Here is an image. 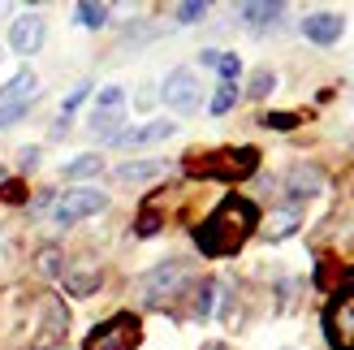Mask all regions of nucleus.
<instances>
[{"label": "nucleus", "instance_id": "5", "mask_svg": "<svg viewBox=\"0 0 354 350\" xmlns=\"http://www.w3.org/2000/svg\"><path fill=\"white\" fill-rule=\"evenodd\" d=\"M109 208V195H104L100 186H74L65 190V195H57V203H52V221L57 225H78L86 217H95Z\"/></svg>", "mask_w": 354, "mask_h": 350}, {"label": "nucleus", "instance_id": "25", "mask_svg": "<svg viewBox=\"0 0 354 350\" xmlns=\"http://www.w3.org/2000/svg\"><path fill=\"white\" fill-rule=\"evenodd\" d=\"M121 104H126V91H121V86H104L100 91V113H117Z\"/></svg>", "mask_w": 354, "mask_h": 350}, {"label": "nucleus", "instance_id": "21", "mask_svg": "<svg viewBox=\"0 0 354 350\" xmlns=\"http://www.w3.org/2000/svg\"><path fill=\"white\" fill-rule=\"evenodd\" d=\"M212 69L221 74V82H238V74H242V61L234 57V52H221V57H216V65H212Z\"/></svg>", "mask_w": 354, "mask_h": 350}, {"label": "nucleus", "instance_id": "33", "mask_svg": "<svg viewBox=\"0 0 354 350\" xmlns=\"http://www.w3.org/2000/svg\"><path fill=\"white\" fill-rule=\"evenodd\" d=\"M207 350H225V346H207Z\"/></svg>", "mask_w": 354, "mask_h": 350}, {"label": "nucleus", "instance_id": "28", "mask_svg": "<svg viewBox=\"0 0 354 350\" xmlns=\"http://www.w3.org/2000/svg\"><path fill=\"white\" fill-rule=\"evenodd\" d=\"M263 126H268V130H294L298 117L294 113H268V117H263Z\"/></svg>", "mask_w": 354, "mask_h": 350}, {"label": "nucleus", "instance_id": "26", "mask_svg": "<svg viewBox=\"0 0 354 350\" xmlns=\"http://www.w3.org/2000/svg\"><path fill=\"white\" fill-rule=\"evenodd\" d=\"M26 109H30V104H0V130H9L13 121H22Z\"/></svg>", "mask_w": 354, "mask_h": 350}, {"label": "nucleus", "instance_id": "6", "mask_svg": "<svg viewBox=\"0 0 354 350\" xmlns=\"http://www.w3.org/2000/svg\"><path fill=\"white\" fill-rule=\"evenodd\" d=\"M324 333L333 350H354V290H342L324 311Z\"/></svg>", "mask_w": 354, "mask_h": 350}, {"label": "nucleus", "instance_id": "15", "mask_svg": "<svg viewBox=\"0 0 354 350\" xmlns=\"http://www.w3.org/2000/svg\"><path fill=\"white\" fill-rule=\"evenodd\" d=\"M238 13H242L251 26H268V22H277V17L286 13V5H281V0H272V5H242Z\"/></svg>", "mask_w": 354, "mask_h": 350}, {"label": "nucleus", "instance_id": "8", "mask_svg": "<svg viewBox=\"0 0 354 350\" xmlns=\"http://www.w3.org/2000/svg\"><path fill=\"white\" fill-rule=\"evenodd\" d=\"M44 35H48L44 17H39V13H22V17L9 26V44H13L17 57H35V52L44 48Z\"/></svg>", "mask_w": 354, "mask_h": 350}, {"label": "nucleus", "instance_id": "24", "mask_svg": "<svg viewBox=\"0 0 354 350\" xmlns=\"http://www.w3.org/2000/svg\"><path fill=\"white\" fill-rule=\"evenodd\" d=\"M212 294H216V282H203L199 294H194V320H207L212 316Z\"/></svg>", "mask_w": 354, "mask_h": 350}, {"label": "nucleus", "instance_id": "29", "mask_svg": "<svg viewBox=\"0 0 354 350\" xmlns=\"http://www.w3.org/2000/svg\"><path fill=\"white\" fill-rule=\"evenodd\" d=\"M22 199H26L22 182H5V186H0V203H22Z\"/></svg>", "mask_w": 354, "mask_h": 350}, {"label": "nucleus", "instance_id": "9", "mask_svg": "<svg viewBox=\"0 0 354 350\" xmlns=\"http://www.w3.org/2000/svg\"><path fill=\"white\" fill-rule=\"evenodd\" d=\"M286 190H290V199H315V195H324V173L315 165H294L286 173Z\"/></svg>", "mask_w": 354, "mask_h": 350}, {"label": "nucleus", "instance_id": "7", "mask_svg": "<svg viewBox=\"0 0 354 350\" xmlns=\"http://www.w3.org/2000/svg\"><path fill=\"white\" fill-rule=\"evenodd\" d=\"M160 95H165L169 109L194 113L199 109V78H194V69H173V74L165 78V86H160Z\"/></svg>", "mask_w": 354, "mask_h": 350}, {"label": "nucleus", "instance_id": "2", "mask_svg": "<svg viewBox=\"0 0 354 350\" xmlns=\"http://www.w3.org/2000/svg\"><path fill=\"white\" fill-rule=\"evenodd\" d=\"M259 169V151L255 147H221V151H203V156H186V173L203 182H242Z\"/></svg>", "mask_w": 354, "mask_h": 350}, {"label": "nucleus", "instance_id": "32", "mask_svg": "<svg viewBox=\"0 0 354 350\" xmlns=\"http://www.w3.org/2000/svg\"><path fill=\"white\" fill-rule=\"evenodd\" d=\"M17 165H22V169H35V165H39V147H22V151H17Z\"/></svg>", "mask_w": 354, "mask_h": 350}, {"label": "nucleus", "instance_id": "30", "mask_svg": "<svg viewBox=\"0 0 354 350\" xmlns=\"http://www.w3.org/2000/svg\"><path fill=\"white\" fill-rule=\"evenodd\" d=\"M86 95H91V82H78V86H74V91H69V95H65V113H74V109H78V104H82Z\"/></svg>", "mask_w": 354, "mask_h": 350}, {"label": "nucleus", "instance_id": "16", "mask_svg": "<svg viewBox=\"0 0 354 350\" xmlns=\"http://www.w3.org/2000/svg\"><path fill=\"white\" fill-rule=\"evenodd\" d=\"M100 169H104V160H100L95 151H86V156H78V160H69V165H65V178L82 182V178H95Z\"/></svg>", "mask_w": 354, "mask_h": 350}, {"label": "nucleus", "instance_id": "11", "mask_svg": "<svg viewBox=\"0 0 354 350\" xmlns=\"http://www.w3.org/2000/svg\"><path fill=\"white\" fill-rule=\"evenodd\" d=\"M173 130H177L173 121H147V126H138V130H121L117 147H151V143H160V138H169Z\"/></svg>", "mask_w": 354, "mask_h": 350}, {"label": "nucleus", "instance_id": "4", "mask_svg": "<svg viewBox=\"0 0 354 350\" xmlns=\"http://www.w3.org/2000/svg\"><path fill=\"white\" fill-rule=\"evenodd\" d=\"M138 342H143V324H138V316L117 311V316H109L104 324H95L91 333H86L82 350H138Z\"/></svg>", "mask_w": 354, "mask_h": 350}, {"label": "nucleus", "instance_id": "18", "mask_svg": "<svg viewBox=\"0 0 354 350\" xmlns=\"http://www.w3.org/2000/svg\"><path fill=\"white\" fill-rule=\"evenodd\" d=\"M165 165L160 160H143V165H121L117 169V178L121 182H147V178H156V173H160Z\"/></svg>", "mask_w": 354, "mask_h": 350}, {"label": "nucleus", "instance_id": "12", "mask_svg": "<svg viewBox=\"0 0 354 350\" xmlns=\"http://www.w3.org/2000/svg\"><path fill=\"white\" fill-rule=\"evenodd\" d=\"M298 221H303V212H298V203H286V208H277V212L263 221V238L268 242H281V238H290L298 230Z\"/></svg>", "mask_w": 354, "mask_h": 350}, {"label": "nucleus", "instance_id": "14", "mask_svg": "<svg viewBox=\"0 0 354 350\" xmlns=\"http://www.w3.org/2000/svg\"><path fill=\"white\" fill-rule=\"evenodd\" d=\"M35 86H39V82H35V74H30V69H22V74H17L0 95H5V104H30L35 100Z\"/></svg>", "mask_w": 354, "mask_h": 350}, {"label": "nucleus", "instance_id": "3", "mask_svg": "<svg viewBox=\"0 0 354 350\" xmlns=\"http://www.w3.org/2000/svg\"><path fill=\"white\" fill-rule=\"evenodd\" d=\"M186 282H190V268L182 259H165V264H156L151 273L138 277V303H147V307L173 303L177 294L186 290Z\"/></svg>", "mask_w": 354, "mask_h": 350}, {"label": "nucleus", "instance_id": "27", "mask_svg": "<svg viewBox=\"0 0 354 350\" xmlns=\"http://www.w3.org/2000/svg\"><path fill=\"white\" fill-rule=\"evenodd\" d=\"M207 13V5H203V0H190V5H177V22H199V17Z\"/></svg>", "mask_w": 354, "mask_h": 350}, {"label": "nucleus", "instance_id": "31", "mask_svg": "<svg viewBox=\"0 0 354 350\" xmlns=\"http://www.w3.org/2000/svg\"><path fill=\"white\" fill-rule=\"evenodd\" d=\"M151 234H160V217H143V221H138V238H151Z\"/></svg>", "mask_w": 354, "mask_h": 350}, {"label": "nucleus", "instance_id": "17", "mask_svg": "<svg viewBox=\"0 0 354 350\" xmlns=\"http://www.w3.org/2000/svg\"><path fill=\"white\" fill-rule=\"evenodd\" d=\"M74 13H78V26H86V30H100L109 22V5H95V0H82Z\"/></svg>", "mask_w": 354, "mask_h": 350}, {"label": "nucleus", "instance_id": "22", "mask_svg": "<svg viewBox=\"0 0 354 350\" xmlns=\"http://www.w3.org/2000/svg\"><path fill=\"white\" fill-rule=\"evenodd\" d=\"M272 86H277V74H272V69H255V74H251V91H246V95L263 100V95H272Z\"/></svg>", "mask_w": 354, "mask_h": 350}, {"label": "nucleus", "instance_id": "20", "mask_svg": "<svg viewBox=\"0 0 354 350\" xmlns=\"http://www.w3.org/2000/svg\"><path fill=\"white\" fill-rule=\"evenodd\" d=\"M234 104H238V86H234V82H221V86H216V95H212V113L225 117L229 109H234Z\"/></svg>", "mask_w": 354, "mask_h": 350}, {"label": "nucleus", "instance_id": "10", "mask_svg": "<svg viewBox=\"0 0 354 350\" xmlns=\"http://www.w3.org/2000/svg\"><path fill=\"white\" fill-rule=\"evenodd\" d=\"M342 30H346V22L337 13H311L307 22H303V35L311 44H320V48H328V44H337L342 39Z\"/></svg>", "mask_w": 354, "mask_h": 350}, {"label": "nucleus", "instance_id": "23", "mask_svg": "<svg viewBox=\"0 0 354 350\" xmlns=\"http://www.w3.org/2000/svg\"><path fill=\"white\" fill-rule=\"evenodd\" d=\"M35 268H39L44 277H57L61 273V247H44L39 255H35Z\"/></svg>", "mask_w": 354, "mask_h": 350}, {"label": "nucleus", "instance_id": "19", "mask_svg": "<svg viewBox=\"0 0 354 350\" xmlns=\"http://www.w3.org/2000/svg\"><path fill=\"white\" fill-rule=\"evenodd\" d=\"M117 126H121V117H117V113H95V117H91V130H95L100 138H109V143H117V138H121Z\"/></svg>", "mask_w": 354, "mask_h": 350}, {"label": "nucleus", "instance_id": "13", "mask_svg": "<svg viewBox=\"0 0 354 350\" xmlns=\"http://www.w3.org/2000/svg\"><path fill=\"white\" fill-rule=\"evenodd\" d=\"M100 282H104L100 264H82L78 273H69V277H65V290L74 294V299H86V294H95V290H100Z\"/></svg>", "mask_w": 354, "mask_h": 350}, {"label": "nucleus", "instance_id": "1", "mask_svg": "<svg viewBox=\"0 0 354 350\" xmlns=\"http://www.w3.org/2000/svg\"><path fill=\"white\" fill-rule=\"evenodd\" d=\"M259 230V212L251 199L242 195H229L216 212H212L199 230H194V242H199L203 255H234L246 247V238Z\"/></svg>", "mask_w": 354, "mask_h": 350}]
</instances>
